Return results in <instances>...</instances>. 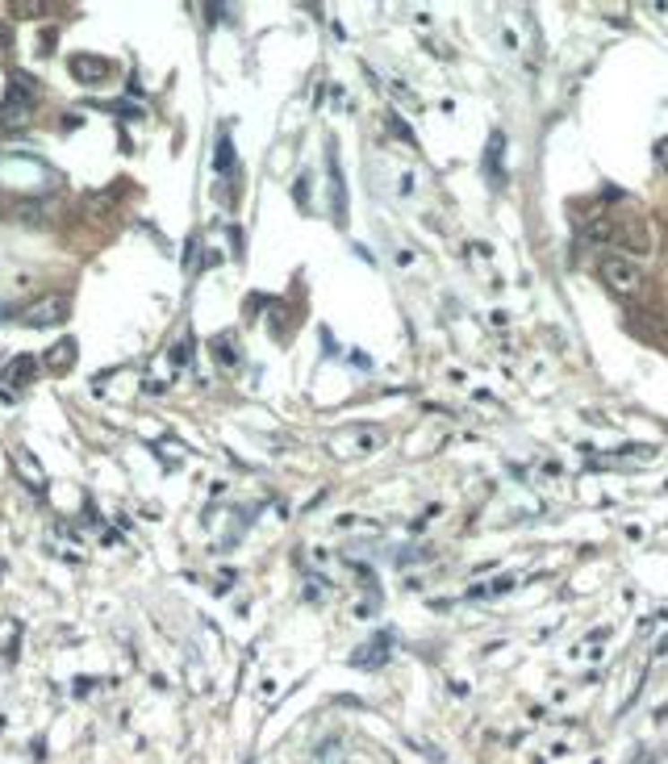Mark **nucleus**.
I'll use <instances>...</instances> for the list:
<instances>
[{"mask_svg":"<svg viewBox=\"0 0 668 764\" xmlns=\"http://www.w3.org/2000/svg\"><path fill=\"white\" fill-rule=\"evenodd\" d=\"M67 309H72V301H67L63 292H50V297H42V301L25 305L22 322L25 326H59L63 317H67Z\"/></svg>","mask_w":668,"mask_h":764,"instance_id":"2","label":"nucleus"},{"mask_svg":"<svg viewBox=\"0 0 668 764\" xmlns=\"http://www.w3.org/2000/svg\"><path fill=\"white\" fill-rule=\"evenodd\" d=\"M9 47V30H0V50Z\"/></svg>","mask_w":668,"mask_h":764,"instance_id":"8","label":"nucleus"},{"mask_svg":"<svg viewBox=\"0 0 668 764\" xmlns=\"http://www.w3.org/2000/svg\"><path fill=\"white\" fill-rule=\"evenodd\" d=\"M602 276H606V284L614 292H635V289H639V280H644V276H639V267L627 264V259H619V255H610L606 264H602Z\"/></svg>","mask_w":668,"mask_h":764,"instance_id":"3","label":"nucleus"},{"mask_svg":"<svg viewBox=\"0 0 668 764\" xmlns=\"http://www.w3.org/2000/svg\"><path fill=\"white\" fill-rule=\"evenodd\" d=\"M30 377H34V355H22V360H13L9 372H4V380H9L13 388L30 385Z\"/></svg>","mask_w":668,"mask_h":764,"instance_id":"5","label":"nucleus"},{"mask_svg":"<svg viewBox=\"0 0 668 764\" xmlns=\"http://www.w3.org/2000/svg\"><path fill=\"white\" fill-rule=\"evenodd\" d=\"M75 364V343L67 339V343H59L55 352H50V368H72Z\"/></svg>","mask_w":668,"mask_h":764,"instance_id":"6","label":"nucleus"},{"mask_svg":"<svg viewBox=\"0 0 668 764\" xmlns=\"http://www.w3.org/2000/svg\"><path fill=\"white\" fill-rule=\"evenodd\" d=\"M17 9V17H38L42 13V4H13Z\"/></svg>","mask_w":668,"mask_h":764,"instance_id":"7","label":"nucleus"},{"mask_svg":"<svg viewBox=\"0 0 668 764\" xmlns=\"http://www.w3.org/2000/svg\"><path fill=\"white\" fill-rule=\"evenodd\" d=\"M34 100H38V88L25 75H13L9 92L0 100V134H17L34 122Z\"/></svg>","mask_w":668,"mask_h":764,"instance_id":"1","label":"nucleus"},{"mask_svg":"<svg viewBox=\"0 0 668 764\" xmlns=\"http://www.w3.org/2000/svg\"><path fill=\"white\" fill-rule=\"evenodd\" d=\"M72 75L80 80V84H100L105 75H109V63L105 59H92V55H72Z\"/></svg>","mask_w":668,"mask_h":764,"instance_id":"4","label":"nucleus"}]
</instances>
